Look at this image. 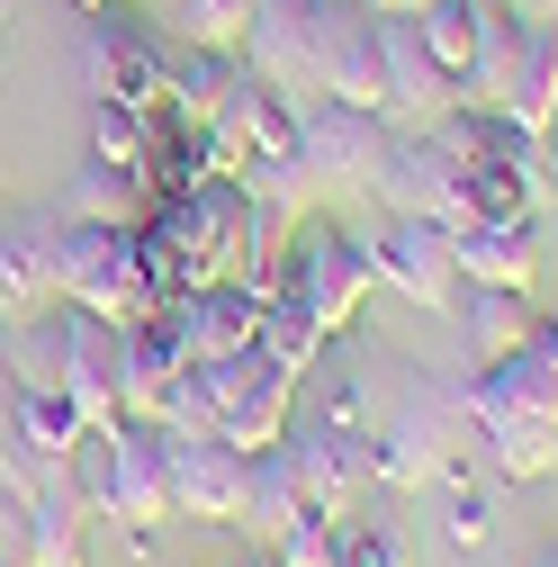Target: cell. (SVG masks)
<instances>
[{"label":"cell","instance_id":"39","mask_svg":"<svg viewBox=\"0 0 558 567\" xmlns=\"http://www.w3.org/2000/svg\"><path fill=\"white\" fill-rule=\"evenodd\" d=\"M531 567H558V549H540V558H531Z\"/></svg>","mask_w":558,"mask_h":567},{"label":"cell","instance_id":"40","mask_svg":"<svg viewBox=\"0 0 558 567\" xmlns=\"http://www.w3.org/2000/svg\"><path fill=\"white\" fill-rule=\"evenodd\" d=\"M0 37H10V0H0Z\"/></svg>","mask_w":558,"mask_h":567},{"label":"cell","instance_id":"27","mask_svg":"<svg viewBox=\"0 0 558 567\" xmlns=\"http://www.w3.org/2000/svg\"><path fill=\"white\" fill-rule=\"evenodd\" d=\"M477 19H486V0H424L414 10V37L451 82H468V63H477Z\"/></svg>","mask_w":558,"mask_h":567},{"label":"cell","instance_id":"28","mask_svg":"<svg viewBox=\"0 0 558 567\" xmlns=\"http://www.w3.org/2000/svg\"><path fill=\"white\" fill-rule=\"evenodd\" d=\"M226 135H235L244 154H289V145H298V100H289V91H270V82H244Z\"/></svg>","mask_w":558,"mask_h":567},{"label":"cell","instance_id":"24","mask_svg":"<svg viewBox=\"0 0 558 567\" xmlns=\"http://www.w3.org/2000/svg\"><path fill=\"white\" fill-rule=\"evenodd\" d=\"M505 117H514L523 135H549V126H558V28H531V37H523Z\"/></svg>","mask_w":558,"mask_h":567},{"label":"cell","instance_id":"23","mask_svg":"<svg viewBox=\"0 0 558 567\" xmlns=\"http://www.w3.org/2000/svg\"><path fill=\"white\" fill-rule=\"evenodd\" d=\"M324 342H333V324H324L298 289H261V342H252V351H270V361L289 370V379H316Z\"/></svg>","mask_w":558,"mask_h":567},{"label":"cell","instance_id":"21","mask_svg":"<svg viewBox=\"0 0 558 567\" xmlns=\"http://www.w3.org/2000/svg\"><path fill=\"white\" fill-rule=\"evenodd\" d=\"M28 567H91V505L73 495V460L28 505Z\"/></svg>","mask_w":558,"mask_h":567},{"label":"cell","instance_id":"5","mask_svg":"<svg viewBox=\"0 0 558 567\" xmlns=\"http://www.w3.org/2000/svg\"><path fill=\"white\" fill-rule=\"evenodd\" d=\"M63 217V207H54ZM54 279H63V307H91L108 324L163 307L145 289V261H135V226H91V217H63V244H54Z\"/></svg>","mask_w":558,"mask_h":567},{"label":"cell","instance_id":"34","mask_svg":"<svg viewBox=\"0 0 558 567\" xmlns=\"http://www.w3.org/2000/svg\"><path fill=\"white\" fill-rule=\"evenodd\" d=\"M342 567H405V540L388 523H342Z\"/></svg>","mask_w":558,"mask_h":567},{"label":"cell","instance_id":"8","mask_svg":"<svg viewBox=\"0 0 558 567\" xmlns=\"http://www.w3.org/2000/svg\"><path fill=\"white\" fill-rule=\"evenodd\" d=\"M163 468H172V514H180V523L244 532L252 451H226L217 433H172V423H163Z\"/></svg>","mask_w":558,"mask_h":567},{"label":"cell","instance_id":"14","mask_svg":"<svg viewBox=\"0 0 558 567\" xmlns=\"http://www.w3.org/2000/svg\"><path fill=\"white\" fill-rule=\"evenodd\" d=\"M459 414L477 433H496V423H558V370L540 351H514V361H477L468 388H459Z\"/></svg>","mask_w":558,"mask_h":567},{"label":"cell","instance_id":"32","mask_svg":"<svg viewBox=\"0 0 558 567\" xmlns=\"http://www.w3.org/2000/svg\"><path fill=\"white\" fill-rule=\"evenodd\" d=\"M270 558H279V567H342V523H324V514L279 523V532H270Z\"/></svg>","mask_w":558,"mask_h":567},{"label":"cell","instance_id":"6","mask_svg":"<svg viewBox=\"0 0 558 567\" xmlns=\"http://www.w3.org/2000/svg\"><path fill=\"white\" fill-rule=\"evenodd\" d=\"M73 73H82V91H91V100L163 109V91H172V54H163V37H154L145 19H126L117 0H108V10H91V19H82Z\"/></svg>","mask_w":558,"mask_h":567},{"label":"cell","instance_id":"13","mask_svg":"<svg viewBox=\"0 0 558 567\" xmlns=\"http://www.w3.org/2000/svg\"><path fill=\"white\" fill-rule=\"evenodd\" d=\"M289 468H298L307 514L352 523V495L370 477V433H342V423H324V414H298L289 423Z\"/></svg>","mask_w":558,"mask_h":567},{"label":"cell","instance_id":"29","mask_svg":"<svg viewBox=\"0 0 558 567\" xmlns=\"http://www.w3.org/2000/svg\"><path fill=\"white\" fill-rule=\"evenodd\" d=\"M10 423H19L37 451H54V460H73V442L91 433V414L63 396V388H19V414H10Z\"/></svg>","mask_w":558,"mask_h":567},{"label":"cell","instance_id":"12","mask_svg":"<svg viewBox=\"0 0 558 567\" xmlns=\"http://www.w3.org/2000/svg\"><path fill=\"white\" fill-rule=\"evenodd\" d=\"M298 145H307L316 181L370 189L379 163H388V145H396V126H388L379 109H352V100H316V109H298Z\"/></svg>","mask_w":558,"mask_h":567},{"label":"cell","instance_id":"18","mask_svg":"<svg viewBox=\"0 0 558 567\" xmlns=\"http://www.w3.org/2000/svg\"><path fill=\"white\" fill-rule=\"evenodd\" d=\"M180 379H189V351H180L172 307L126 316V414L163 423V414H172V396H180Z\"/></svg>","mask_w":558,"mask_h":567},{"label":"cell","instance_id":"10","mask_svg":"<svg viewBox=\"0 0 558 567\" xmlns=\"http://www.w3.org/2000/svg\"><path fill=\"white\" fill-rule=\"evenodd\" d=\"M54 316H63V379L54 388L91 414V433H108L126 414V324H108L91 307H63V298H54Z\"/></svg>","mask_w":558,"mask_h":567},{"label":"cell","instance_id":"11","mask_svg":"<svg viewBox=\"0 0 558 567\" xmlns=\"http://www.w3.org/2000/svg\"><path fill=\"white\" fill-rule=\"evenodd\" d=\"M235 54H244V73H252V82L289 91L298 109H316V100H324V63H316V0H261Z\"/></svg>","mask_w":558,"mask_h":567},{"label":"cell","instance_id":"16","mask_svg":"<svg viewBox=\"0 0 558 567\" xmlns=\"http://www.w3.org/2000/svg\"><path fill=\"white\" fill-rule=\"evenodd\" d=\"M451 261H459V289H531L540 235H531V217H459Z\"/></svg>","mask_w":558,"mask_h":567},{"label":"cell","instance_id":"35","mask_svg":"<svg viewBox=\"0 0 558 567\" xmlns=\"http://www.w3.org/2000/svg\"><path fill=\"white\" fill-rule=\"evenodd\" d=\"M486 523H496V505H486L477 486H459V495H451V540H459V549H477V540H486Z\"/></svg>","mask_w":558,"mask_h":567},{"label":"cell","instance_id":"41","mask_svg":"<svg viewBox=\"0 0 558 567\" xmlns=\"http://www.w3.org/2000/svg\"><path fill=\"white\" fill-rule=\"evenodd\" d=\"M0 316H10V298H0Z\"/></svg>","mask_w":558,"mask_h":567},{"label":"cell","instance_id":"1","mask_svg":"<svg viewBox=\"0 0 558 567\" xmlns=\"http://www.w3.org/2000/svg\"><path fill=\"white\" fill-rule=\"evenodd\" d=\"M172 433H217L226 451H270L298 423V379L270 351H235V361H189L172 396Z\"/></svg>","mask_w":558,"mask_h":567},{"label":"cell","instance_id":"22","mask_svg":"<svg viewBox=\"0 0 558 567\" xmlns=\"http://www.w3.org/2000/svg\"><path fill=\"white\" fill-rule=\"evenodd\" d=\"M145 207H154V189H145V172H135V163H100V154L73 163L63 217H91V226H145Z\"/></svg>","mask_w":558,"mask_h":567},{"label":"cell","instance_id":"4","mask_svg":"<svg viewBox=\"0 0 558 567\" xmlns=\"http://www.w3.org/2000/svg\"><path fill=\"white\" fill-rule=\"evenodd\" d=\"M261 289H298L333 333L361 316V298L379 289L370 279V252H361V226H333V217H298L289 226V244H279V261H270V279Z\"/></svg>","mask_w":558,"mask_h":567},{"label":"cell","instance_id":"7","mask_svg":"<svg viewBox=\"0 0 558 567\" xmlns=\"http://www.w3.org/2000/svg\"><path fill=\"white\" fill-rule=\"evenodd\" d=\"M370 198L388 207V217H433V226H459L468 217V163L442 145V126H414L388 145Z\"/></svg>","mask_w":558,"mask_h":567},{"label":"cell","instance_id":"31","mask_svg":"<svg viewBox=\"0 0 558 567\" xmlns=\"http://www.w3.org/2000/svg\"><path fill=\"white\" fill-rule=\"evenodd\" d=\"M145 135H154V109L91 100V154H100V163H145Z\"/></svg>","mask_w":558,"mask_h":567},{"label":"cell","instance_id":"17","mask_svg":"<svg viewBox=\"0 0 558 567\" xmlns=\"http://www.w3.org/2000/svg\"><path fill=\"white\" fill-rule=\"evenodd\" d=\"M54 244H63V217H54V207H10V217H0V298H10V316L63 298Z\"/></svg>","mask_w":558,"mask_h":567},{"label":"cell","instance_id":"37","mask_svg":"<svg viewBox=\"0 0 558 567\" xmlns=\"http://www.w3.org/2000/svg\"><path fill=\"white\" fill-rule=\"evenodd\" d=\"M361 10H370V19H414L424 0H361Z\"/></svg>","mask_w":558,"mask_h":567},{"label":"cell","instance_id":"26","mask_svg":"<svg viewBox=\"0 0 558 567\" xmlns=\"http://www.w3.org/2000/svg\"><path fill=\"white\" fill-rule=\"evenodd\" d=\"M307 514V495H298V468H289V433H279L270 451H252V486H244V532H279V523H298Z\"/></svg>","mask_w":558,"mask_h":567},{"label":"cell","instance_id":"38","mask_svg":"<svg viewBox=\"0 0 558 567\" xmlns=\"http://www.w3.org/2000/svg\"><path fill=\"white\" fill-rule=\"evenodd\" d=\"M244 567H279V558H270V549H261V558H244Z\"/></svg>","mask_w":558,"mask_h":567},{"label":"cell","instance_id":"25","mask_svg":"<svg viewBox=\"0 0 558 567\" xmlns=\"http://www.w3.org/2000/svg\"><path fill=\"white\" fill-rule=\"evenodd\" d=\"M433 468H442L433 414H396L388 433H370V477H379V486H424Z\"/></svg>","mask_w":558,"mask_h":567},{"label":"cell","instance_id":"33","mask_svg":"<svg viewBox=\"0 0 558 567\" xmlns=\"http://www.w3.org/2000/svg\"><path fill=\"white\" fill-rule=\"evenodd\" d=\"M261 0H180V45H244Z\"/></svg>","mask_w":558,"mask_h":567},{"label":"cell","instance_id":"2","mask_svg":"<svg viewBox=\"0 0 558 567\" xmlns=\"http://www.w3.org/2000/svg\"><path fill=\"white\" fill-rule=\"evenodd\" d=\"M73 495L91 505V523H126V532H154V523H172L163 423H145V414H117L108 433H82V442H73Z\"/></svg>","mask_w":558,"mask_h":567},{"label":"cell","instance_id":"30","mask_svg":"<svg viewBox=\"0 0 558 567\" xmlns=\"http://www.w3.org/2000/svg\"><path fill=\"white\" fill-rule=\"evenodd\" d=\"M486 451H496V477L505 486H540L558 468V423H496Z\"/></svg>","mask_w":558,"mask_h":567},{"label":"cell","instance_id":"19","mask_svg":"<svg viewBox=\"0 0 558 567\" xmlns=\"http://www.w3.org/2000/svg\"><path fill=\"white\" fill-rule=\"evenodd\" d=\"M244 82H252V73H244V54H235V45H180V54H172V91H163V100H172V117L226 126V117H235V100H244Z\"/></svg>","mask_w":558,"mask_h":567},{"label":"cell","instance_id":"36","mask_svg":"<svg viewBox=\"0 0 558 567\" xmlns=\"http://www.w3.org/2000/svg\"><path fill=\"white\" fill-rule=\"evenodd\" d=\"M531 351H540V361L558 370V307H540V324H531Z\"/></svg>","mask_w":558,"mask_h":567},{"label":"cell","instance_id":"3","mask_svg":"<svg viewBox=\"0 0 558 567\" xmlns=\"http://www.w3.org/2000/svg\"><path fill=\"white\" fill-rule=\"evenodd\" d=\"M252 217H261V198L244 189V172H217V181H198V189L145 207V226L180 252V279H189V289L244 270V235H252Z\"/></svg>","mask_w":558,"mask_h":567},{"label":"cell","instance_id":"15","mask_svg":"<svg viewBox=\"0 0 558 567\" xmlns=\"http://www.w3.org/2000/svg\"><path fill=\"white\" fill-rule=\"evenodd\" d=\"M172 324H180V351H189V361H235V351L261 342V289H244V279L180 289V298H172Z\"/></svg>","mask_w":558,"mask_h":567},{"label":"cell","instance_id":"20","mask_svg":"<svg viewBox=\"0 0 558 567\" xmlns=\"http://www.w3.org/2000/svg\"><path fill=\"white\" fill-rule=\"evenodd\" d=\"M540 298L531 289H459V333H468V361H514L531 351Z\"/></svg>","mask_w":558,"mask_h":567},{"label":"cell","instance_id":"9","mask_svg":"<svg viewBox=\"0 0 558 567\" xmlns=\"http://www.w3.org/2000/svg\"><path fill=\"white\" fill-rule=\"evenodd\" d=\"M361 252H370V279H379V289H396V298H414V307H451V298H459L451 226H433V217H379V226L361 235Z\"/></svg>","mask_w":558,"mask_h":567}]
</instances>
